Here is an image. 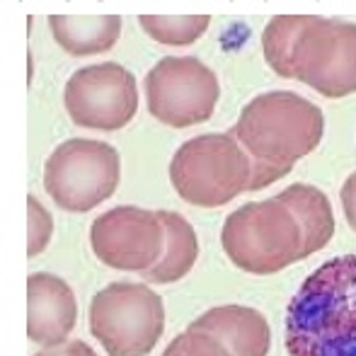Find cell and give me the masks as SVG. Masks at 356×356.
Returning <instances> with one entry per match:
<instances>
[{
	"label": "cell",
	"mask_w": 356,
	"mask_h": 356,
	"mask_svg": "<svg viewBox=\"0 0 356 356\" xmlns=\"http://www.w3.org/2000/svg\"><path fill=\"white\" fill-rule=\"evenodd\" d=\"M264 58L282 78L330 99L356 92V24L315 15H279L262 34Z\"/></svg>",
	"instance_id": "obj_1"
},
{
	"label": "cell",
	"mask_w": 356,
	"mask_h": 356,
	"mask_svg": "<svg viewBox=\"0 0 356 356\" xmlns=\"http://www.w3.org/2000/svg\"><path fill=\"white\" fill-rule=\"evenodd\" d=\"M233 134L252 163L250 192L286 177L296 160L310 155L323 141V109L289 90H274L250 99Z\"/></svg>",
	"instance_id": "obj_2"
},
{
	"label": "cell",
	"mask_w": 356,
	"mask_h": 356,
	"mask_svg": "<svg viewBox=\"0 0 356 356\" xmlns=\"http://www.w3.org/2000/svg\"><path fill=\"white\" fill-rule=\"evenodd\" d=\"M289 356H356V254L320 264L286 308Z\"/></svg>",
	"instance_id": "obj_3"
},
{
	"label": "cell",
	"mask_w": 356,
	"mask_h": 356,
	"mask_svg": "<svg viewBox=\"0 0 356 356\" xmlns=\"http://www.w3.org/2000/svg\"><path fill=\"white\" fill-rule=\"evenodd\" d=\"M220 245L238 269L250 274L284 272L303 257V230L279 197L235 209L220 230Z\"/></svg>",
	"instance_id": "obj_4"
},
{
	"label": "cell",
	"mask_w": 356,
	"mask_h": 356,
	"mask_svg": "<svg viewBox=\"0 0 356 356\" xmlns=\"http://www.w3.org/2000/svg\"><path fill=\"white\" fill-rule=\"evenodd\" d=\"M252 163L233 134H204L182 143L170 163V182L182 202L218 209L250 192Z\"/></svg>",
	"instance_id": "obj_5"
},
{
	"label": "cell",
	"mask_w": 356,
	"mask_h": 356,
	"mask_svg": "<svg viewBox=\"0 0 356 356\" xmlns=\"http://www.w3.org/2000/svg\"><path fill=\"white\" fill-rule=\"evenodd\" d=\"M90 332L109 356H148L165 332L163 298L148 284L104 286L90 303Z\"/></svg>",
	"instance_id": "obj_6"
},
{
	"label": "cell",
	"mask_w": 356,
	"mask_h": 356,
	"mask_svg": "<svg viewBox=\"0 0 356 356\" xmlns=\"http://www.w3.org/2000/svg\"><path fill=\"white\" fill-rule=\"evenodd\" d=\"M122 160L104 141L71 138L61 143L44 165V189L56 207L85 213L99 207L119 187Z\"/></svg>",
	"instance_id": "obj_7"
},
{
	"label": "cell",
	"mask_w": 356,
	"mask_h": 356,
	"mask_svg": "<svg viewBox=\"0 0 356 356\" xmlns=\"http://www.w3.org/2000/svg\"><path fill=\"white\" fill-rule=\"evenodd\" d=\"M220 97L218 78L194 56L160 58L145 75V102L158 122L189 129L211 119Z\"/></svg>",
	"instance_id": "obj_8"
},
{
	"label": "cell",
	"mask_w": 356,
	"mask_h": 356,
	"mask_svg": "<svg viewBox=\"0 0 356 356\" xmlns=\"http://www.w3.org/2000/svg\"><path fill=\"white\" fill-rule=\"evenodd\" d=\"M73 124L95 131H117L138 112V83L129 68L114 61L75 71L63 90Z\"/></svg>",
	"instance_id": "obj_9"
},
{
	"label": "cell",
	"mask_w": 356,
	"mask_h": 356,
	"mask_svg": "<svg viewBox=\"0 0 356 356\" xmlns=\"http://www.w3.org/2000/svg\"><path fill=\"white\" fill-rule=\"evenodd\" d=\"M165 223L160 211L117 207L95 218L90 245L102 264L119 272L145 274L165 252Z\"/></svg>",
	"instance_id": "obj_10"
},
{
	"label": "cell",
	"mask_w": 356,
	"mask_h": 356,
	"mask_svg": "<svg viewBox=\"0 0 356 356\" xmlns=\"http://www.w3.org/2000/svg\"><path fill=\"white\" fill-rule=\"evenodd\" d=\"M78 318L73 289L56 274L37 272L27 279V337L44 349L66 344Z\"/></svg>",
	"instance_id": "obj_11"
},
{
	"label": "cell",
	"mask_w": 356,
	"mask_h": 356,
	"mask_svg": "<svg viewBox=\"0 0 356 356\" xmlns=\"http://www.w3.org/2000/svg\"><path fill=\"white\" fill-rule=\"evenodd\" d=\"M189 330L218 337L233 356H267L272 344L269 323L259 310L248 305H218L197 318Z\"/></svg>",
	"instance_id": "obj_12"
},
{
	"label": "cell",
	"mask_w": 356,
	"mask_h": 356,
	"mask_svg": "<svg viewBox=\"0 0 356 356\" xmlns=\"http://www.w3.org/2000/svg\"><path fill=\"white\" fill-rule=\"evenodd\" d=\"M51 34L63 51L73 56L104 54L119 42V15H51Z\"/></svg>",
	"instance_id": "obj_13"
},
{
	"label": "cell",
	"mask_w": 356,
	"mask_h": 356,
	"mask_svg": "<svg viewBox=\"0 0 356 356\" xmlns=\"http://www.w3.org/2000/svg\"><path fill=\"white\" fill-rule=\"evenodd\" d=\"M279 199L293 211L303 230V257L320 252L330 245L334 235V213L327 194L313 184H291Z\"/></svg>",
	"instance_id": "obj_14"
},
{
	"label": "cell",
	"mask_w": 356,
	"mask_h": 356,
	"mask_svg": "<svg viewBox=\"0 0 356 356\" xmlns=\"http://www.w3.org/2000/svg\"><path fill=\"white\" fill-rule=\"evenodd\" d=\"M160 216H163L165 233H168L165 252L160 262L141 277L148 284H175L192 272L194 262L199 257V240L182 213L160 211Z\"/></svg>",
	"instance_id": "obj_15"
},
{
	"label": "cell",
	"mask_w": 356,
	"mask_h": 356,
	"mask_svg": "<svg viewBox=\"0 0 356 356\" xmlns=\"http://www.w3.org/2000/svg\"><path fill=\"white\" fill-rule=\"evenodd\" d=\"M138 24L150 39L165 47H192L207 34L209 15H141Z\"/></svg>",
	"instance_id": "obj_16"
},
{
	"label": "cell",
	"mask_w": 356,
	"mask_h": 356,
	"mask_svg": "<svg viewBox=\"0 0 356 356\" xmlns=\"http://www.w3.org/2000/svg\"><path fill=\"white\" fill-rule=\"evenodd\" d=\"M163 356H233L218 337L199 330H189L172 339Z\"/></svg>",
	"instance_id": "obj_17"
},
{
	"label": "cell",
	"mask_w": 356,
	"mask_h": 356,
	"mask_svg": "<svg viewBox=\"0 0 356 356\" xmlns=\"http://www.w3.org/2000/svg\"><path fill=\"white\" fill-rule=\"evenodd\" d=\"M27 218H29V240H27V257H37L47 250L54 233V218L42 207L34 194L27 197Z\"/></svg>",
	"instance_id": "obj_18"
},
{
	"label": "cell",
	"mask_w": 356,
	"mask_h": 356,
	"mask_svg": "<svg viewBox=\"0 0 356 356\" xmlns=\"http://www.w3.org/2000/svg\"><path fill=\"white\" fill-rule=\"evenodd\" d=\"M339 199H342L344 218H347L349 228L356 233V172L349 175L347 182L342 184V194H339Z\"/></svg>",
	"instance_id": "obj_19"
},
{
	"label": "cell",
	"mask_w": 356,
	"mask_h": 356,
	"mask_svg": "<svg viewBox=\"0 0 356 356\" xmlns=\"http://www.w3.org/2000/svg\"><path fill=\"white\" fill-rule=\"evenodd\" d=\"M34 356H97L90 344L80 342V339H71L66 344H58V347H49V349H42Z\"/></svg>",
	"instance_id": "obj_20"
}]
</instances>
